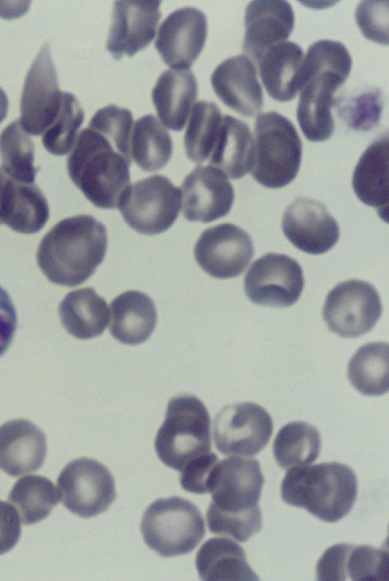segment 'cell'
I'll return each instance as SVG.
<instances>
[{"mask_svg":"<svg viewBox=\"0 0 389 581\" xmlns=\"http://www.w3.org/2000/svg\"><path fill=\"white\" fill-rule=\"evenodd\" d=\"M351 67V56L340 41L323 40L308 48L296 110L299 127L308 140L322 142L332 137L334 94L349 77Z\"/></svg>","mask_w":389,"mask_h":581,"instance_id":"obj_1","label":"cell"},{"mask_svg":"<svg viewBox=\"0 0 389 581\" xmlns=\"http://www.w3.org/2000/svg\"><path fill=\"white\" fill-rule=\"evenodd\" d=\"M105 226L90 215H76L57 223L41 239L37 263L51 282L67 287L84 283L103 261Z\"/></svg>","mask_w":389,"mask_h":581,"instance_id":"obj_2","label":"cell"},{"mask_svg":"<svg viewBox=\"0 0 389 581\" xmlns=\"http://www.w3.org/2000/svg\"><path fill=\"white\" fill-rule=\"evenodd\" d=\"M131 158L88 127L77 136L66 166L73 183L93 205L115 209L129 186Z\"/></svg>","mask_w":389,"mask_h":581,"instance_id":"obj_3","label":"cell"},{"mask_svg":"<svg viewBox=\"0 0 389 581\" xmlns=\"http://www.w3.org/2000/svg\"><path fill=\"white\" fill-rule=\"evenodd\" d=\"M357 494L356 474L349 466L335 461L290 468L281 484L285 503L327 523L347 515Z\"/></svg>","mask_w":389,"mask_h":581,"instance_id":"obj_4","label":"cell"},{"mask_svg":"<svg viewBox=\"0 0 389 581\" xmlns=\"http://www.w3.org/2000/svg\"><path fill=\"white\" fill-rule=\"evenodd\" d=\"M155 449L160 460L177 471L210 451V417L199 398L182 394L170 399Z\"/></svg>","mask_w":389,"mask_h":581,"instance_id":"obj_5","label":"cell"},{"mask_svg":"<svg viewBox=\"0 0 389 581\" xmlns=\"http://www.w3.org/2000/svg\"><path fill=\"white\" fill-rule=\"evenodd\" d=\"M252 177L267 188H282L296 176L302 160V142L290 120L270 112L254 124Z\"/></svg>","mask_w":389,"mask_h":581,"instance_id":"obj_6","label":"cell"},{"mask_svg":"<svg viewBox=\"0 0 389 581\" xmlns=\"http://www.w3.org/2000/svg\"><path fill=\"white\" fill-rule=\"evenodd\" d=\"M140 530L146 544L164 558L191 552L206 532L198 507L179 496L153 502L142 516Z\"/></svg>","mask_w":389,"mask_h":581,"instance_id":"obj_7","label":"cell"},{"mask_svg":"<svg viewBox=\"0 0 389 581\" xmlns=\"http://www.w3.org/2000/svg\"><path fill=\"white\" fill-rule=\"evenodd\" d=\"M181 190L167 177L155 174L129 185L118 209L128 225L138 233L156 235L178 218Z\"/></svg>","mask_w":389,"mask_h":581,"instance_id":"obj_8","label":"cell"},{"mask_svg":"<svg viewBox=\"0 0 389 581\" xmlns=\"http://www.w3.org/2000/svg\"><path fill=\"white\" fill-rule=\"evenodd\" d=\"M59 500L71 513L91 518L105 512L116 497L115 481L101 462L79 458L70 461L57 480Z\"/></svg>","mask_w":389,"mask_h":581,"instance_id":"obj_9","label":"cell"},{"mask_svg":"<svg viewBox=\"0 0 389 581\" xmlns=\"http://www.w3.org/2000/svg\"><path fill=\"white\" fill-rule=\"evenodd\" d=\"M264 478L256 459L231 456L217 461L208 480V508L223 514L260 512Z\"/></svg>","mask_w":389,"mask_h":581,"instance_id":"obj_10","label":"cell"},{"mask_svg":"<svg viewBox=\"0 0 389 581\" xmlns=\"http://www.w3.org/2000/svg\"><path fill=\"white\" fill-rule=\"evenodd\" d=\"M382 310L380 296L371 283L349 280L338 283L328 293L323 317L331 332L355 338L375 326Z\"/></svg>","mask_w":389,"mask_h":581,"instance_id":"obj_11","label":"cell"},{"mask_svg":"<svg viewBox=\"0 0 389 581\" xmlns=\"http://www.w3.org/2000/svg\"><path fill=\"white\" fill-rule=\"evenodd\" d=\"M272 432L270 414L252 402L227 405L214 419L215 445L225 455L253 456L268 444Z\"/></svg>","mask_w":389,"mask_h":581,"instance_id":"obj_12","label":"cell"},{"mask_svg":"<svg viewBox=\"0 0 389 581\" xmlns=\"http://www.w3.org/2000/svg\"><path fill=\"white\" fill-rule=\"evenodd\" d=\"M305 285L297 261L283 254L268 253L255 260L245 274L246 296L257 305L286 308L300 298Z\"/></svg>","mask_w":389,"mask_h":581,"instance_id":"obj_13","label":"cell"},{"mask_svg":"<svg viewBox=\"0 0 389 581\" xmlns=\"http://www.w3.org/2000/svg\"><path fill=\"white\" fill-rule=\"evenodd\" d=\"M62 94L49 47L45 44L28 71L22 94L19 122L27 134L43 135L59 112Z\"/></svg>","mask_w":389,"mask_h":581,"instance_id":"obj_14","label":"cell"},{"mask_svg":"<svg viewBox=\"0 0 389 581\" xmlns=\"http://www.w3.org/2000/svg\"><path fill=\"white\" fill-rule=\"evenodd\" d=\"M253 254V244L249 234L231 223L207 228L194 247L198 264L208 274L217 279L240 275L250 264Z\"/></svg>","mask_w":389,"mask_h":581,"instance_id":"obj_15","label":"cell"},{"mask_svg":"<svg viewBox=\"0 0 389 581\" xmlns=\"http://www.w3.org/2000/svg\"><path fill=\"white\" fill-rule=\"evenodd\" d=\"M207 34L204 13L195 7H183L164 20L155 46L172 68L190 69L204 48Z\"/></svg>","mask_w":389,"mask_h":581,"instance_id":"obj_16","label":"cell"},{"mask_svg":"<svg viewBox=\"0 0 389 581\" xmlns=\"http://www.w3.org/2000/svg\"><path fill=\"white\" fill-rule=\"evenodd\" d=\"M282 230L290 243L310 255H321L339 240L340 228L335 219L319 201L298 197L286 209Z\"/></svg>","mask_w":389,"mask_h":581,"instance_id":"obj_17","label":"cell"},{"mask_svg":"<svg viewBox=\"0 0 389 581\" xmlns=\"http://www.w3.org/2000/svg\"><path fill=\"white\" fill-rule=\"evenodd\" d=\"M161 1L114 2L106 48L116 59L134 56L154 39L161 13Z\"/></svg>","mask_w":389,"mask_h":581,"instance_id":"obj_18","label":"cell"},{"mask_svg":"<svg viewBox=\"0 0 389 581\" xmlns=\"http://www.w3.org/2000/svg\"><path fill=\"white\" fill-rule=\"evenodd\" d=\"M182 213L190 221L212 222L230 211L234 187L220 170L198 165L182 182Z\"/></svg>","mask_w":389,"mask_h":581,"instance_id":"obj_19","label":"cell"},{"mask_svg":"<svg viewBox=\"0 0 389 581\" xmlns=\"http://www.w3.org/2000/svg\"><path fill=\"white\" fill-rule=\"evenodd\" d=\"M316 577L321 581L387 580V550L368 545L335 544L320 558Z\"/></svg>","mask_w":389,"mask_h":581,"instance_id":"obj_20","label":"cell"},{"mask_svg":"<svg viewBox=\"0 0 389 581\" xmlns=\"http://www.w3.org/2000/svg\"><path fill=\"white\" fill-rule=\"evenodd\" d=\"M294 24L295 14L288 2L282 0L250 2L244 15L243 53L257 65L268 49L288 39Z\"/></svg>","mask_w":389,"mask_h":581,"instance_id":"obj_21","label":"cell"},{"mask_svg":"<svg viewBox=\"0 0 389 581\" xmlns=\"http://www.w3.org/2000/svg\"><path fill=\"white\" fill-rule=\"evenodd\" d=\"M217 97L227 107L252 117L263 107V94L252 61L245 55L233 56L220 63L211 76Z\"/></svg>","mask_w":389,"mask_h":581,"instance_id":"obj_22","label":"cell"},{"mask_svg":"<svg viewBox=\"0 0 389 581\" xmlns=\"http://www.w3.org/2000/svg\"><path fill=\"white\" fill-rule=\"evenodd\" d=\"M49 217L48 201L40 188L13 179L0 166V225L33 234L45 226Z\"/></svg>","mask_w":389,"mask_h":581,"instance_id":"obj_23","label":"cell"},{"mask_svg":"<svg viewBox=\"0 0 389 581\" xmlns=\"http://www.w3.org/2000/svg\"><path fill=\"white\" fill-rule=\"evenodd\" d=\"M46 454V436L31 421L13 419L0 426V469L9 476L38 470Z\"/></svg>","mask_w":389,"mask_h":581,"instance_id":"obj_24","label":"cell"},{"mask_svg":"<svg viewBox=\"0 0 389 581\" xmlns=\"http://www.w3.org/2000/svg\"><path fill=\"white\" fill-rule=\"evenodd\" d=\"M198 95V83L190 69L171 68L162 73L152 91L157 115L166 128L181 130Z\"/></svg>","mask_w":389,"mask_h":581,"instance_id":"obj_25","label":"cell"},{"mask_svg":"<svg viewBox=\"0 0 389 581\" xmlns=\"http://www.w3.org/2000/svg\"><path fill=\"white\" fill-rule=\"evenodd\" d=\"M304 52L293 41L279 42L260 58V76L269 95L278 102L293 100L300 90Z\"/></svg>","mask_w":389,"mask_h":581,"instance_id":"obj_26","label":"cell"},{"mask_svg":"<svg viewBox=\"0 0 389 581\" xmlns=\"http://www.w3.org/2000/svg\"><path fill=\"white\" fill-rule=\"evenodd\" d=\"M110 332L119 342L136 345L154 332L157 313L154 301L144 292L128 290L112 299Z\"/></svg>","mask_w":389,"mask_h":581,"instance_id":"obj_27","label":"cell"},{"mask_svg":"<svg viewBox=\"0 0 389 581\" xmlns=\"http://www.w3.org/2000/svg\"><path fill=\"white\" fill-rule=\"evenodd\" d=\"M253 158V139L249 126L235 117L223 116L208 165L227 177L239 179L251 172Z\"/></svg>","mask_w":389,"mask_h":581,"instance_id":"obj_28","label":"cell"},{"mask_svg":"<svg viewBox=\"0 0 389 581\" xmlns=\"http://www.w3.org/2000/svg\"><path fill=\"white\" fill-rule=\"evenodd\" d=\"M352 188L366 205L386 215L388 205V136L373 141L360 156L352 175Z\"/></svg>","mask_w":389,"mask_h":581,"instance_id":"obj_29","label":"cell"},{"mask_svg":"<svg viewBox=\"0 0 389 581\" xmlns=\"http://www.w3.org/2000/svg\"><path fill=\"white\" fill-rule=\"evenodd\" d=\"M196 568L204 581H256L243 549L230 539L208 540L196 556Z\"/></svg>","mask_w":389,"mask_h":581,"instance_id":"obj_30","label":"cell"},{"mask_svg":"<svg viewBox=\"0 0 389 581\" xmlns=\"http://www.w3.org/2000/svg\"><path fill=\"white\" fill-rule=\"evenodd\" d=\"M58 314L66 330L79 339L100 335L110 319L108 304L93 288L68 292L59 304Z\"/></svg>","mask_w":389,"mask_h":581,"instance_id":"obj_31","label":"cell"},{"mask_svg":"<svg viewBox=\"0 0 389 581\" xmlns=\"http://www.w3.org/2000/svg\"><path fill=\"white\" fill-rule=\"evenodd\" d=\"M351 385L365 396H382L388 391V344L372 342L359 347L348 364Z\"/></svg>","mask_w":389,"mask_h":581,"instance_id":"obj_32","label":"cell"},{"mask_svg":"<svg viewBox=\"0 0 389 581\" xmlns=\"http://www.w3.org/2000/svg\"><path fill=\"white\" fill-rule=\"evenodd\" d=\"M131 157L146 172L163 168L172 153V141L157 118L147 114L133 126L130 139Z\"/></svg>","mask_w":389,"mask_h":581,"instance_id":"obj_33","label":"cell"},{"mask_svg":"<svg viewBox=\"0 0 389 581\" xmlns=\"http://www.w3.org/2000/svg\"><path fill=\"white\" fill-rule=\"evenodd\" d=\"M319 431L305 422H291L277 434L273 442L274 458L279 467L288 469L314 462L321 451Z\"/></svg>","mask_w":389,"mask_h":581,"instance_id":"obj_34","label":"cell"},{"mask_svg":"<svg viewBox=\"0 0 389 581\" xmlns=\"http://www.w3.org/2000/svg\"><path fill=\"white\" fill-rule=\"evenodd\" d=\"M21 521L31 525L44 520L59 501L58 492L53 482L40 475L19 478L9 494Z\"/></svg>","mask_w":389,"mask_h":581,"instance_id":"obj_35","label":"cell"},{"mask_svg":"<svg viewBox=\"0 0 389 581\" xmlns=\"http://www.w3.org/2000/svg\"><path fill=\"white\" fill-rule=\"evenodd\" d=\"M222 114L213 102H198L191 109L184 135L187 156L194 163L202 164L208 159L217 141Z\"/></svg>","mask_w":389,"mask_h":581,"instance_id":"obj_36","label":"cell"},{"mask_svg":"<svg viewBox=\"0 0 389 581\" xmlns=\"http://www.w3.org/2000/svg\"><path fill=\"white\" fill-rule=\"evenodd\" d=\"M0 156L4 170L13 179L34 183V145L19 121H13L0 134Z\"/></svg>","mask_w":389,"mask_h":581,"instance_id":"obj_37","label":"cell"},{"mask_svg":"<svg viewBox=\"0 0 389 581\" xmlns=\"http://www.w3.org/2000/svg\"><path fill=\"white\" fill-rule=\"evenodd\" d=\"M84 117V111L75 95L63 92L59 112L42 135L45 148L56 156L67 154L75 144Z\"/></svg>","mask_w":389,"mask_h":581,"instance_id":"obj_38","label":"cell"},{"mask_svg":"<svg viewBox=\"0 0 389 581\" xmlns=\"http://www.w3.org/2000/svg\"><path fill=\"white\" fill-rule=\"evenodd\" d=\"M88 127L103 134L122 154L131 158L133 117L129 110L113 104L107 105L96 112Z\"/></svg>","mask_w":389,"mask_h":581,"instance_id":"obj_39","label":"cell"},{"mask_svg":"<svg viewBox=\"0 0 389 581\" xmlns=\"http://www.w3.org/2000/svg\"><path fill=\"white\" fill-rule=\"evenodd\" d=\"M382 107L380 91L370 90L344 101L340 104L337 113L349 128L367 131L378 124Z\"/></svg>","mask_w":389,"mask_h":581,"instance_id":"obj_40","label":"cell"},{"mask_svg":"<svg viewBox=\"0 0 389 581\" xmlns=\"http://www.w3.org/2000/svg\"><path fill=\"white\" fill-rule=\"evenodd\" d=\"M207 522L210 532L227 535L240 542H244L260 532L262 516L261 511L236 514H223L208 508Z\"/></svg>","mask_w":389,"mask_h":581,"instance_id":"obj_41","label":"cell"},{"mask_svg":"<svg viewBox=\"0 0 389 581\" xmlns=\"http://www.w3.org/2000/svg\"><path fill=\"white\" fill-rule=\"evenodd\" d=\"M356 21L366 38L387 44V2H361L356 10Z\"/></svg>","mask_w":389,"mask_h":581,"instance_id":"obj_42","label":"cell"},{"mask_svg":"<svg viewBox=\"0 0 389 581\" xmlns=\"http://www.w3.org/2000/svg\"><path fill=\"white\" fill-rule=\"evenodd\" d=\"M217 461V454L210 451L191 460L181 470V487L194 494L208 493L209 477Z\"/></svg>","mask_w":389,"mask_h":581,"instance_id":"obj_43","label":"cell"},{"mask_svg":"<svg viewBox=\"0 0 389 581\" xmlns=\"http://www.w3.org/2000/svg\"><path fill=\"white\" fill-rule=\"evenodd\" d=\"M21 522L15 507L0 501V555L11 550L18 542L22 532Z\"/></svg>","mask_w":389,"mask_h":581,"instance_id":"obj_44","label":"cell"},{"mask_svg":"<svg viewBox=\"0 0 389 581\" xmlns=\"http://www.w3.org/2000/svg\"><path fill=\"white\" fill-rule=\"evenodd\" d=\"M16 325L14 306L8 293L0 287V357L11 345Z\"/></svg>","mask_w":389,"mask_h":581,"instance_id":"obj_45","label":"cell"},{"mask_svg":"<svg viewBox=\"0 0 389 581\" xmlns=\"http://www.w3.org/2000/svg\"><path fill=\"white\" fill-rule=\"evenodd\" d=\"M8 110V99L3 89L0 88V123L4 120Z\"/></svg>","mask_w":389,"mask_h":581,"instance_id":"obj_46","label":"cell"}]
</instances>
